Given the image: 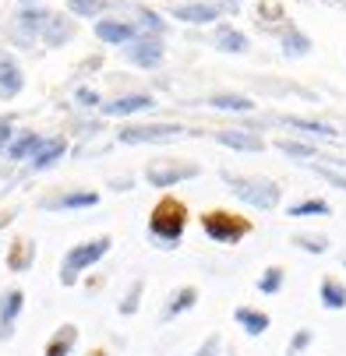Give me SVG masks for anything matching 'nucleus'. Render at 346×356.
I'll list each match as a JSON object with an SVG mask.
<instances>
[{"label": "nucleus", "instance_id": "nucleus-1", "mask_svg": "<svg viewBox=\"0 0 346 356\" xmlns=\"http://www.w3.org/2000/svg\"><path fill=\"white\" fill-rule=\"evenodd\" d=\"M223 180L233 191V197H240L244 205H251L258 212H272V209H279V201H283V187L276 180H265V177H237V173H223Z\"/></svg>", "mask_w": 346, "mask_h": 356}, {"label": "nucleus", "instance_id": "nucleus-2", "mask_svg": "<svg viewBox=\"0 0 346 356\" xmlns=\"http://www.w3.org/2000/svg\"><path fill=\"white\" fill-rule=\"evenodd\" d=\"M184 229H187V205L177 197H163L152 209V216H148V233H152V240L159 247H177Z\"/></svg>", "mask_w": 346, "mask_h": 356}, {"label": "nucleus", "instance_id": "nucleus-3", "mask_svg": "<svg viewBox=\"0 0 346 356\" xmlns=\"http://www.w3.org/2000/svg\"><path fill=\"white\" fill-rule=\"evenodd\" d=\"M110 236H95V240H85V243H74L68 254H64V261H61V286H74L81 272H88L95 261H103L107 254H110Z\"/></svg>", "mask_w": 346, "mask_h": 356}, {"label": "nucleus", "instance_id": "nucleus-4", "mask_svg": "<svg viewBox=\"0 0 346 356\" xmlns=\"http://www.w3.org/2000/svg\"><path fill=\"white\" fill-rule=\"evenodd\" d=\"M202 229L212 243H240L247 233H251V219L233 216L226 209H212L202 216Z\"/></svg>", "mask_w": 346, "mask_h": 356}, {"label": "nucleus", "instance_id": "nucleus-5", "mask_svg": "<svg viewBox=\"0 0 346 356\" xmlns=\"http://www.w3.org/2000/svg\"><path fill=\"white\" fill-rule=\"evenodd\" d=\"M198 173H202L198 163H180V159H156L145 166V180L152 187H177L184 180H194Z\"/></svg>", "mask_w": 346, "mask_h": 356}, {"label": "nucleus", "instance_id": "nucleus-6", "mask_svg": "<svg viewBox=\"0 0 346 356\" xmlns=\"http://www.w3.org/2000/svg\"><path fill=\"white\" fill-rule=\"evenodd\" d=\"M184 127L177 124H134V127H124L117 131V138L124 145H156V141H173Z\"/></svg>", "mask_w": 346, "mask_h": 356}, {"label": "nucleus", "instance_id": "nucleus-7", "mask_svg": "<svg viewBox=\"0 0 346 356\" xmlns=\"http://www.w3.org/2000/svg\"><path fill=\"white\" fill-rule=\"evenodd\" d=\"M163 57H166V46L159 35H134L127 42V60L138 67H156L163 64Z\"/></svg>", "mask_w": 346, "mask_h": 356}, {"label": "nucleus", "instance_id": "nucleus-8", "mask_svg": "<svg viewBox=\"0 0 346 356\" xmlns=\"http://www.w3.org/2000/svg\"><path fill=\"white\" fill-rule=\"evenodd\" d=\"M22 307H25V293L22 289H8L4 296H0V339L4 342L15 335V321H18Z\"/></svg>", "mask_w": 346, "mask_h": 356}, {"label": "nucleus", "instance_id": "nucleus-9", "mask_svg": "<svg viewBox=\"0 0 346 356\" xmlns=\"http://www.w3.org/2000/svg\"><path fill=\"white\" fill-rule=\"evenodd\" d=\"M134 35H138V32H134V25H127V22H117V18H99V22H95V39L107 42V46H127Z\"/></svg>", "mask_w": 346, "mask_h": 356}, {"label": "nucleus", "instance_id": "nucleus-10", "mask_svg": "<svg viewBox=\"0 0 346 356\" xmlns=\"http://www.w3.org/2000/svg\"><path fill=\"white\" fill-rule=\"evenodd\" d=\"M156 99L145 95V92H134V95H124V99H113V103H103V113L107 117H131V113H141V110H152Z\"/></svg>", "mask_w": 346, "mask_h": 356}, {"label": "nucleus", "instance_id": "nucleus-11", "mask_svg": "<svg viewBox=\"0 0 346 356\" xmlns=\"http://www.w3.org/2000/svg\"><path fill=\"white\" fill-rule=\"evenodd\" d=\"M216 141L233 152H265V138L255 131H216Z\"/></svg>", "mask_w": 346, "mask_h": 356}, {"label": "nucleus", "instance_id": "nucleus-12", "mask_svg": "<svg viewBox=\"0 0 346 356\" xmlns=\"http://www.w3.org/2000/svg\"><path fill=\"white\" fill-rule=\"evenodd\" d=\"M170 18L187 22V25H209V22L223 18V8L219 4H184V8H173Z\"/></svg>", "mask_w": 346, "mask_h": 356}, {"label": "nucleus", "instance_id": "nucleus-13", "mask_svg": "<svg viewBox=\"0 0 346 356\" xmlns=\"http://www.w3.org/2000/svg\"><path fill=\"white\" fill-rule=\"evenodd\" d=\"M32 261H36V240H29V236L15 240V243H11V250H8V258H4L8 272H29V268H32Z\"/></svg>", "mask_w": 346, "mask_h": 356}, {"label": "nucleus", "instance_id": "nucleus-14", "mask_svg": "<svg viewBox=\"0 0 346 356\" xmlns=\"http://www.w3.org/2000/svg\"><path fill=\"white\" fill-rule=\"evenodd\" d=\"M99 201L95 191H74V194H61V197H46L42 209H61V212H74V209H92Z\"/></svg>", "mask_w": 346, "mask_h": 356}, {"label": "nucleus", "instance_id": "nucleus-15", "mask_svg": "<svg viewBox=\"0 0 346 356\" xmlns=\"http://www.w3.org/2000/svg\"><path fill=\"white\" fill-rule=\"evenodd\" d=\"M233 321H237L247 335H251V339L265 335L269 325H272V318H269L265 311H255V307H237V311H233Z\"/></svg>", "mask_w": 346, "mask_h": 356}, {"label": "nucleus", "instance_id": "nucleus-16", "mask_svg": "<svg viewBox=\"0 0 346 356\" xmlns=\"http://www.w3.org/2000/svg\"><path fill=\"white\" fill-rule=\"evenodd\" d=\"M22 88H25L22 67H18L11 57H0V95H4V99H15Z\"/></svg>", "mask_w": 346, "mask_h": 356}, {"label": "nucleus", "instance_id": "nucleus-17", "mask_svg": "<svg viewBox=\"0 0 346 356\" xmlns=\"http://www.w3.org/2000/svg\"><path fill=\"white\" fill-rule=\"evenodd\" d=\"M318 300H322L325 311H346V286L336 275H325L322 286H318Z\"/></svg>", "mask_w": 346, "mask_h": 356}, {"label": "nucleus", "instance_id": "nucleus-18", "mask_svg": "<svg viewBox=\"0 0 346 356\" xmlns=\"http://www.w3.org/2000/svg\"><path fill=\"white\" fill-rule=\"evenodd\" d=\"M74 342H78V325H61L54 335H49V342H46V353H42V356H71Z\"/></svg>", "mask_w": 346, "mask_h": 356}, {"label": "nucleus", "instance_id": "nucleus-19", "mask_svg": "<svg viewBox=\"0 0 346 356\" xmlns=\"http://www.w3.org/2000/svg\"><path fill=\"white\" fill-rule=\"evenodd\" d=\"M71 35H74V22H71V18L49 15V22H46V29H42V42H46V46H64V42H71Z\"/></svg>", "mask_w": 346, "mask_h": 356}, {"label": "nucleus", "instance_id": "nucleus-20", "mask_svg": "<svg viewBox=\"0 0 346 356\" xmlns=\"http://www.w3.org/2000/svg\"><path fill=\"white\" fill-rule=\"evenodd\" d=\"M198 303V289L194 286H180L173 296H170V303L163 307V321H173V318H180L184 311H191Z\"/></svg>", "mask_w": 346, "mask_h": 356}, {"label": "nucleus", "instance_id": "nucleus-21", "mask_svg": "<svg viewBox=\"0 0 346 356\" xmlns=\"http://www.w3.org/2000/svg\"><path fill=\"white\" fill-rule=\"evenodd\" d=\"M247 35L244 32H237V29H230V25H219L216 29V49L219 54H247Z\"/></svg>", "mask_w": 346, "mask_h": 356}, {"label": "nucleus", "instance_id": "nucleus-22", "mask_svg": "<svg viewBox=\"0 0 346 356\" xmlns=\"http://www.w3.org/2000/svg\"><path fill=\"white\" fill-rule=\"evenodd\" d=\"M209 106L212 110H230V113H251L255 110V99L237 95V92H219V95L209 99Z\"/></svg>", "mask_w": 346, "mask_h": 356}, {"label": "nucleus", "instance_id": "nucleus-23", "mask_svg": "<svg viewBox=\"0 0 346 356\" xmlns=\"http://www.w3.org/2000/svg\"><path fill=\"white\" fill-rule=\"evenodd\" d=\"M42 145H46V141H42L39 134H32V131H25V134H22L18 141H11V145H8V159H11V163H22V159H29V156H36V152H39Z\"/></svg>", "mask_w": 346, "mask_h": 356}, {"label": "nucleus", "instance_id": "nucleus-24", "mask_svg": "<svg viewBox=\"0 0 346 356\" xmlns=\"http://www.w3.org/2000/svg\"><path fill=\"white\" fill-rule=\"evenodd\" d=\"M64 152H68L64 138H49V141L36 152V156H32V170H49V166H54V163L64 156Z\"/></svg>", "mask_w": 346, "mask_h": 356}, {"label": "nucleus", "instance_id": "nucleus-25", "mask_svg": "<svg viewBox=\"0 0 346 356\" xmlns=\"http://www.w3.org/2000/svg\"><path fill=\"white\" fill-rule=\"evenodd\" d=\"M290 219H311V216H332V205L322 197H304V201H297V205L286 209Z\"/></svg>", "mask_w": 346, "mask_h": 356}, {"label": "nucleus", "instance_id": "nucleus-26", "mask_svg": "<svg viewBox=\"0 0 346 356\" xmlns=\"http://www.w3.org/2000/svg\"><path fill=\"white\" fill-rule=\"evenodd\" d=\"M117 0H68V11L74 18H103Z\"/></svg>", "mask_w": 346, "mask_h": 356}, {"label": "nucleus", "instance_id": "nucleus-27", "mask_svg": "<svg viewBox=\"0 0 346 356\" xmlns=\"http://www.w3.org/2000/svg\"><path fill=\"white\" fill-rule=\"evenodd\" d=\"M311 35H304L301 29H286L283 32V54L286 57H308L311 54Z\"/></svg>", "mask_w": 346, "mask_h": 356}, {"label": "nucleus", "instance_id": "nucleus-28", "mask_svg": "<svg viewBox=\"0 0 346 356\" xmlns=\"http://www.w3.org/2000/svg\"><path fill=\"white\" fill-rule=\"evenodd\" d=\"M286 127H297L304 134H315V138H339V131L332 124H322V120H308V117H283Z\"/></svg>", "mask_w": 346, "mask_h": 356}, {"label": "nucleus", "instance_id": "nucleus-29", "mask_svg": "<svg viewBox=\"0 0 346 356\" xmlns=\"http://www.w3.org/2000/svg\"><path fill=\"white\" fill-rule=\"evenodd\" d=\"M46 22H49V11H42V8H25V11L18 15V29H22L25 35H42Z\"/></svg>", "mask_w": 346, "mask_h": 356}, {"label": "nucleus", "instance_id": "nucleus-30", "mask_svg": "<svg viewBox=\"0 0 346 356\" xmlns=\"http://www.w3.org/2000/svg\"><path fill=\"white\" fill-rule=\"evenodd\" d=\"M276 148L283 152V156H290V159H315L318 156V148L311 141H297V138H279Z\"/></svg>", "mask_w": 346, "mask_h": 356}, {"label": "nucleus", "instance_id": "nucleus-31", "mask_svg": "<svg viewBox=\"0 0 346 356\" xmlns=\"http://www.w3.org/2000/svg\"><path fill=\"white\" fill-rule=\"evenodd\" d=\"M141 296H145V279H134L131 286H127V293H124V300H120V314L124 318H134L138 314V307H141Z\"/></svg>", "mask_w": 346, "mask_h": 356}, {"label": "nucleus", "instance_id": "nucleus-32", "mask_svg": "<svg viewBox=\"0 0 346 356\" xmlns=\"http://www.w3.org/2000/svg\"><path fill=\"white\" fill-rule=\"evenodd\" d=\"M283 282H286V268L272 265V268L262 272V279H258V293H262V296H276V293L283 289Z\"/></svg>", "mask_w": 346, "mask_h": 356}, {"label": "nucleus", "instance_id": "nucleus-33", "mask_svg": "<svg viewBox=\"0 0 346 356\" xmlns=\"http://www.w3.org/2000/svg\"><path fill=\"white\" fill-rule=\"evenodd\" d=\"M293 247H301V250H308V254H325V250H329V240L318 236V233H297V236H293Z\"/></svg>", "mask_w": 346, "mask_h": 356}, {"label": "nucleus", "instance_id": "nucleus-34", "mask_svg": "<svg viewBox=\"0 0 346 356\" xmlns=\"http://www.w3.org/2000/svg\"><path fill=\"white\" fill-rule=\"evenodd\" d=\"M311 342H315V332L311 328H297L293 339H290V346H286V356H304Z\"/></svg>", "mask_w": 346, "mask_h": 356}, {"label": "nucleus", "instance_id": "nucleus-35", "mask_svg": "<svg viewBox=\"0 0 346 356\" xmlns=\"http://www.w3.org/2000/svg\"><path fill=\"white\" fill-rule=\"evenodd\" d=\"M138 18H141V32H152V35H163L166 22H163V18H159L156 11H141Z\"/></svg>", "mask_w": 346, "mask_h": 356}, {"label": "nucleus", "instance_id": "nucleus-36", "mask_svg": "<svg viewBox=\"0 0 346 356\" xmlns=\"http://www.w3.org/2000/svg\"><path fill=\"white\" fill-rule=\"evenodd\" d=\"M311 170H315V173H318L322 180H329V184H332L336 191H346V177H343V173H336L332 166H318V163H315Z\"/></svg>", "mask_w": 346, "mask_h": 356}, {"label": "nucleus", "instance_id": "nucleus-37", "mask_svg": "<svg viewBox=\"0 0 346 356\" xmlns=\"http://www.w3.org/2000/svg\"><path fill=\"white\" fill-rule=\"evenodd\" d=\"M219 349H223V339H219V332H212L202 346L194 349V356H219Z\"/></svg>", "mask_w": 346, "mask_h": 356}, {"label": "nucleus", "instance_id": "nucleus-38", "mask_svg": "<svg viewBox=\"0 0 346 356\" xmlns=\"http://www.w3.org/2000/svg\"><path fill=\"white\" fill-rule=\"evenodd\" d=\"M78 103L81 106H99V95L92 88H78Z\"/></svg>", "mask_w": 346, "mask_h": 356}, {"label": "nucleus", "instance_id": "nucleus-39", "mask_svg": "<svg viewBox=\"0 0 346 356\" xmlns=\"http://www.w3.org/2000/svg\"><path fill=\"white\" fill-rule=\"evenodd\" d=\"M11 141V124H0V148Z\"/></svg>", "mask_w": 346, "mask_h": 356}, {"label": "nucleus", "instance_id": "nucleus-40", "mask_svg": "<svg viewBox=\"0 0 346 356\" xmlns=\"http://www.w3.org/2000/svg\"><path fill=\"white\" fill-rule=\"evenodd\" d=\"M88 356H107V353H103V349H92V353H88Z\"/></svg>", "mask_w": 346, "mask_h": 356}, {"label": "nucleus", "instance_id": "nucleus-41", "mask_svg": "<svg viewBox=\"0 0 346 356\" xmlns=\"http://www.w3.org/2000/svg\"><path fill=\"white\" fill-rule=\"evenodd\" d=\"M25 4H36V0H25Z\"/></svg>", "mask_w": 346, "mask_h": 356}, {"label": "nucleus", "instance_id": "nucleus-42", "mask_svg": "<svg viewBox=\"0 0 346 356\" xmlns=\"http://www.w3.org/2000/svg\"><path fill=\"white\" fill-rule=\"evenodd\" d=\"M343 268H346V258H343Z\"/></svg>", "mask_w": 346, "mask_h": 356}]
</instances>
